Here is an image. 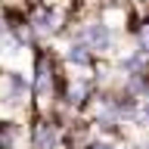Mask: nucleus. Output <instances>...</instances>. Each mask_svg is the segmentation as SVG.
I'll return each instance as SVG.
<instances>
[{
	"label": "nucleus",
	"instance_id": "obj_8",
	"mask_svg": "<svg viewBox=\"0 0 149 149\" xmlns=\"http://www.w3.org/2000/svg\"><path fill=\"white\" fill-rule=\"evenodd\" d=\"M87 149H112V146H109V143H90Z\"/></svg>",
	"mask_w": 149,
	"mask_h": 149
},
{
	"label": "nucleus",
	"instance_id": "obj_9",
	"mask_svg": "<svg viewBox=\"0 0 149 149\" xmlns=\"http://www.w3.org/2000/svg\"><path fill=\"white\" fill-rule=\"evenodd\" d=\"M143 112H146V118H149V102H146V106H143Z\"/></svg>",
	"mask_w": 149,
	"mask_h": 149
},
{
	"label": "nucleus",
	"instance_id": "obj_6",
	"mask_svg": "<svg viewBox=\"0 0 149 149\" xmlns=\"http://www.w3.org/2000/svg\"><path fill=\"white\" fill-rule=\"evenodd\" d=\"M13 140H16V130L9 124H0V149H13Z\"/></svg>",
	"mask_w": 149,
	"mask_h": 149
},
{
	"label": "nucleus",
	"instance_id": "obj_2",
	"mask_svg": "<svg viewBox=\"0 0 149 149\" xmlns=\"http://www.w3.org/2000/svg\"><path fill=\"white\" fill-rule=\"evenodd\" d=\"M56 143H59L56 124H50V121H37V124H34V149H56Z\"/></svg>",
	"mask_w": 149,
	"mask_h": 149
},
{
	"label": "nucleus",
	"instance_id": "obj_1",
	"mask_svg": "<svg viewBox=\"0 0 149 149\" xmlns=\"http://www.w3.org/2000/svg\"><path fill=\"white\" fill-rule=\"evenodd\" d=\"M34 96L37 102H47L50 96H53V68H50V62H47L44 56L37 59V78H34Z\"/></svg>",
	"mask_w": 149,
	"mask_h": 149
},
{
	"label": "nucleus",
	"instance_id": "obj_4",
	"mask_svg": "<svg viewBox=\"0 0 149 149\" xmlns=\"http://www.w3.org/2000/svg\"><path fill=\"white\" fill-rule=\"evenodd\" d=\"M68 59H72L74 65H90V53H87V44H72L68 47Z\"/></svg>",
	"mask_w": 149,
	"mask_h": 149
},
{
	"label": "nucleus",
	"instance_id": "obj_3",
	"mask_svg": "<svg viewBox=\"0 0 149 149\" xmlns=\"http://www.w3.org/2000/svg\"><path fill=\"white\" fill-rule=\"evenodd\" d=\"M84 40H90V47L102 50V47L109 44V31H106V25H90V28L81 34V44H84Z\"/></svg>",
	"mask_w": 149,
	"mask_h": 149
},
{
	"label": "nucleus",
	"instance_id": "obj_5",
	"mask_svg": "<svg viewBox=\"0 0 149 149\" xmlns=\"http://www.w3.org/2000/svg\"><path fill=\"white\" fill-rule=\"evenodd\" d=\"M53 13H47V9H40V13H37L34 16V28L37 31H40V34H50V31H53Z\"/></svg>",
	"mask_w": 149,
	"mask_h": 149
},
{
	"label": "nucleus",
	"instance_id": "obj_7",
	"mask_svg": "<svg viewBox=\"0 0 149 149\" xmlns=\"http://www.w3.org/2000/svg\"><path fill=\"white\" fill-rule=\"evenodd\" d=\"M140 50H143V53H149V22L143 25V31H140Z\"/></svg>",
	"mask_w": 149,
	"mask_h": 149
}]
</instances>
